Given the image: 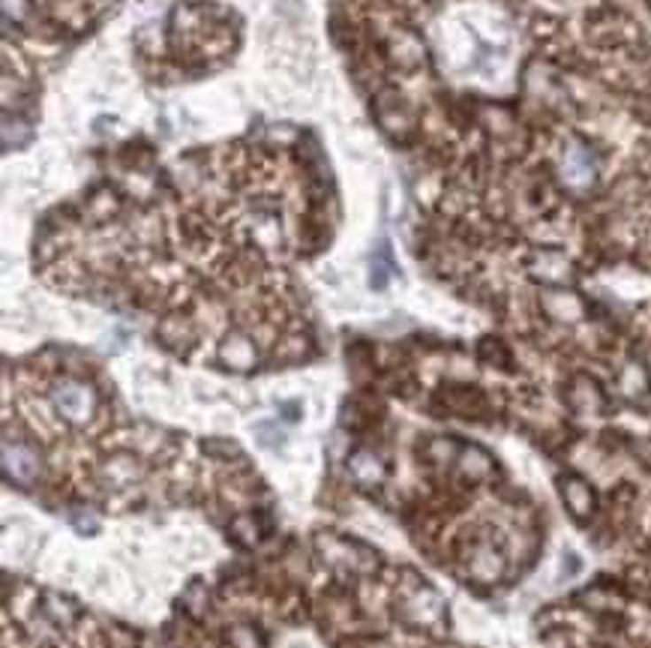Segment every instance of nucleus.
Masks as SVG:
<instances>
[{
	"mask_svg": "<svg viewBox=\"0 0 651 648\" xmlns=\"http://www.w3.org/2000/svg\"><path fill=\"white\" fill-rule=\"evenodd\" d=\"M562 492H564V501H568V507L577 516H588L594 507V496L592 490L585 486V481H573V477H568V481L562 483Z\"/></svg>",
	"mask_w": 651,
	"mask_h": 648,
	"instance_id": "f257e3e1",
	"label": "nucleus"
},
{
	"mask_svg": "<svg viewBox=\"0 0 651 648\" xmlns=\"http://www.w3.org/2000/svg\"><path fill=\"white\" fill-rule=\"evenodd\" d=\"M54 399H58V405L64 408L66 414H73V418H81L84 412H88V393L79 384H66V388H60L54 393Z\"/></svg>",
	"mask_w": 651,
	"mask_h": 648,
	"instance_id": "f03ea898",
	"label": "nucleus"
}]
</instances>
